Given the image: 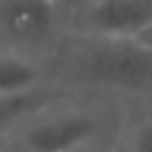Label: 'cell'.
<instances>
[{"label": "cell", "mask_w": 152, "mask_h": 152, "mask_svg": "<svg viewBox=\"0 0 152 152\" xmlns=\"http://www.w3.org/2000/svg\"><path fill=\"white\" fill-rule=\"evenodd\" d=\"M0 49H2V43H0Z\"/></svg>", "instance_id": "obj_12"}, {"label": "cell", "mask_w": 152, "mask_h": 152, "mask_svg": "<svg viewBox=\"0 0 152 152\" xmlns=\"http://www.w3.org/2000/svg\"><path fill=\"white\" fill-rule=\"evenodd\" d=\"M45 85V69L27 54L0 49V92H23Z\"/></svg>", "instance_id": "obj_6"}, {"label": "cell", "mask_w": 152, "mask_h": 152, "mask_svg": "<svg viewBox=\"0 0 152 152\" xmlns=\"http://www.w3.org/2000/svg\"><path fill=\"white\" fill-rule=\"evenodd\" d=\"M67 152H110V150L105 148V143H101V139H99V141H87V143H81V145L72 148V150H67Z\"/></svg>", "instance_id": "obj_10"}, {"label": "cell", "mask_w": 152, "mask_h": 152, "mask_svg": "<svg viewBox=\"0 0 152 152\" xmlns=\"http://www.w3.org/2000/svg\"><path fill=\"white\" fill-rule=\"evenodd\" d=\"M132 38L137 40L139 45H143L145 49H150V52H152V23H150V25H145L141 31H137Z\"/></svg>", "instance_id": "obj_9"}, {"label": "cell", "mask_w": 152, "mask_h": 152, "mask_svg": "<svg viewBox=\"0 0 152 152\" xmlns=\"http://www.w3.org/2000/svg\"><path fill=\"white\" fill-rule=\"evenodd\" d=\"M63 78L81 85L152 94V52L132 36L72 31L56 49Z\"/></svg>", "instance_id": "obj_1"}, {"label": "cell", "mask_w": 152, "mask_h": 152, "mask_svg": "<svg viewBox=\"0 0 152 152\" xmlns=\"http://www.w3.org/2000/svg\"><path fill=\"white\" fill-rule=\"evenodd\" d=\"M152 23V0H96L76 18L74 31L96 36H134Z\"/></svg>", "instance_id": "obj_4"}, {"label": "cell", "mask_w": 152, "mask_h": 152, "mask_svg": "<svg viewBox=\"0 0 152 152\" xmlns=\"http://www.w3.org/2000/svg\"><path fill=\"white\" fill-rule=\"evenodd\" d=\"M0 152H14V150H0Z\"/></svg>", "instance_id": "obj_11"}, {"label": "cell", "mask_w": 152, "mask_h": 152, "mask_svg": "<svg viewBox=\"0 0 152 152\" xmlns=\"http://www.w3.org/2000/svg\"><path fill=\"white\" fill-rule=\"evenodd\" d=\"M123 152H152V110L134 116L123 134Z\"/></svg>", "instance_id": "obj_7"}, {"label": "cell", "mask_w": 152, "mask_h": 152, "mask_svg": "<svg viewBox=\"0 0 152 152\" xmlns=\"http://www.w3.org/2000/svg\"><path fill=\"white\" fill-rule=\"evenodd\" d=\"M65 96L67 92L56 87L54 83H45L40 87L23 92H0V134L9 137V132L23 121L58 101H65Z\"/></svg>", "instance_id": "obj_5"}, {"label": "cell", "mask_w": 152, "mask_h": 152, "mask_svg": "<svg viewBox=\"0 0 152 152\" xmlns=\"http://www.w3.org/2000/svg\"><path fill=\"white\" fill-rule=\"evenodd\" d=\"M94 2H96V0H54V5H56L58 14L67 11V14H72L74 18L83 16L92 5H94Z\"/></svg>", "instance_id": "obj_8"}, {"label": "cell", "mask_w": 152, "mask_h": 152, "mask_svg": "<svg viewBox=\"0 0 152 152\" xmlns=\"http://www.w3.org/2000/svg\"><path fill=\"white\" fill-rule=\"evenodd\" d=\"M58 16L54 0H0V43L7 49L45 43Z\"/></svg>", "instance_id": "obj_3"}, {"label": "cell", "mask_w": 152, "mask_h": 152, "mask_svg": "<svg viewBox=\"0 0 152 152\" xmlns=\"http://www.w3.org/2000/svg\"><path fill=\"white\" fill-rule=\"evenodd\" d=\"M105 114L92 105L58 103L36 112L9 132L14 152H67L87 141H99Z\"/></svg>", "instance_id": "obj_2"}]
</instances>
